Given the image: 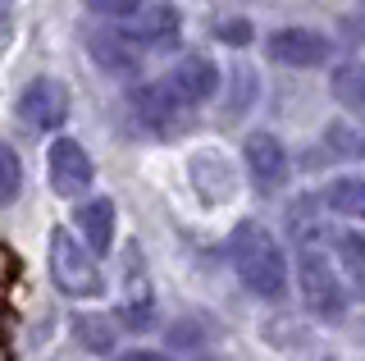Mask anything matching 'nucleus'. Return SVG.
<instances>
[{"label": "nucleus", "instance_id": "8", "mask_svg": "<svg viewBox=\"0 0 365 361\" xmlns=\"http://www.w3.org/2000/svg\"><path fill=\"white\" fill-rule=\"evenodd\" d=\"M269 55L288 69H315L334 55V46H329V37H319L311 28H279L269 37Z\"/></svg>", "mask_w": 365, "mask_h": 361}, {"label": "nucleus", "instance_id": "7", "mask_svg": "<svg viewBox=\"0 0 365 361\" xmlns=\"http://www.w3.org/2000/svg\"><path fill=\"white\" fill-rule=\"evenodd\" d=\"M160 83L169 87V96L178 101V110H192V106H201V101L215 96V87H220V69H215L210 60H201V55H187V60H178Z\"/></svg>", "mask_w": 365, "mask_h": 361}, {"label": "nucleus", "instance_id": "1", "mask_svg": "<svg viewBox=\"0 0 365 361\" xmlns=\"http://www.w3.org/2000/svg\"><path fill=\"white\" fill-rule=\"evenodd\" d=\"M228 261H233L237 279H242L247 293H256V298H283L288 293V256H283V247L274 243V233L265 224H237L233 238H228Z\"/></svg>", "mask_w": 365, "mask_h": 361}, {"label": "nucleus", "instance_id": "11", "mask_svg": "<svg viewBox=\"0 0 365 361\" xmlns=\"http://www.w3.org/2000/svg\"><path fill=\"white\" fill-rule=\"evenodd\" d=\"M128 106H133L137 123H146V128H165L169 119H178V115H182L178 101L169 96V87H165V83H137L133 92H128Z\"/></svg>", "mask_w": 365, "mask_h": 361}, {"label": "nucleus", "instance_id": "3", "mask_svg": "<svg viewBox=\"0 0 365 361\" xmlns=\"http://www.w3.org/2000/svg\"><path fill=\"white\" fill-rule=\"evenodd\" d=\"M297 284H302L311 315H319V320H338L347 311V293H342L338 270L329 265V256L315 243H302V252H297Z\"/></svg>", "mask_w": 365, "mask_h": 361}, {"label": "nucleus", "instance_id": "19", "mask_svg": "<svg viewBox=\"0 0 365 361\" xmlns=\"http://www.w3.org/2000/svg\"><path fill=\"white\" fill-rule=\"evenodd\" d=\"M119 361H169L165 352H151V347H133V352H123Z\"/></svg>", "mask_w": 365, "mask_h": 361}, {"label": "nucleus", "instance_id": "6", "mask_svg": "<svg viewBox=\"0 0 365 361\" xmlns=\"http://www.w3.org/2000/svg\"><path fill=\"white\" fill-rule=\"evenodd\" d=\"M46 169H51V188L60 197H83L91 188V156L83 151V142H73V138H55L51 142Z\"/></svg>", "mask_w": 365, "mask_h": 361}, {"label": "nucleus", "instance_id": "4", "mask_svg": "<svg viewBox=\"0 0 365 361\" xmlns=\"http://www.w3.org/2000/svg\"><path fill=\"white\" fill-rule=\"evenodd\" d=\"M19 119L28 123V128L55 133L68 119V92H64V83H55V78H32V83L23 87V96H19Z\"/></svg>", "mask_w": 365, "mask_h": 361}, {"label": "nucleus", "instance_id": "2", "mask_svg": "<svg viewBox=\"0 0 365 361\" xmlns=\"http://www.w3.org/2000/svg\"><path fill=\"white\" fill-rule=\"evenodd\" d=\"M51 279L68 298H101L106 293V275L91 261V247L78 243L68 229L51 233Z\"/></svg>", "mask_w": 365, "mask_h": 361}, {"label": "nucleus", "instance_id": "17", "mask_svg": "<svg viewBox=\"0 0 365 361\" xmlns=\"http://www.w3.org/2000/svg\"><path fill=\"white\" fill-rule=\"evenodd\" d=\"M19 183H23V174H19V156H14V146H5V151H0V197L14 201V197H19Z\"/></svg>", "mask_w": 365, "mask_h": 361}, {"label": "nucleus", "instance_id": "14", "mask_svg": "<svg viewBox=\"0 0 365 361\" xmlns=\"http://www.w3.org/2000/svg\"><path fill=\"white\" fill-rule=\"evenodd\" d=\"M334 247H338V261L347 270V279L365 293V233L361 229H342Z\"/></svg>", "mask_w": 365, "mask_h": 361}, {"label": "nucleus", "instance_id": "9", "mask_svg": "<svg viewBox=\"0 0 365 361\" xmlns=\"http://www.w3.org/2000/svg\"><path fill=\"white\" fill-rule=\"evenodd\" d=\"M87 51L114 78H137V69H142V55H137L142 46H137L128 32H87Z\"/></svg>", "mask_w": 365, "mask_h": 361}, {"label": "nucleus", "instance_id": "13", "mask_svg": "<svg viewBox=\"0 0 365 361\" xmlns=\"http://www.w3.org/2000/svg\"><path fill=\"white\" fill-rule=\"evenodd\" d=\"M324 201H329V210H338L342 220L365 224V178H334Z\"/></svg>", "mask_w": 365, "mask_h": 361}, {"label": "nucleus", "instance_id": "12", "mask_svg": "<svg viewBox=\"0 0 365 361\" xmlns=\"http://www.w3.org/2000/svg\"><path fill=\"white\" fill-rule=\"evenodd\" d=\"M78 233H83V243L91 252L106 256L114 247V201L110 197H91L78 206Z\"/></svg>", "mask_w": 365, "mask_h": 361}, {"label": "nucleus", "instance_id": "10", "mask_svg": "<svg viewBox=\"0 0 365 361\" xmlns=\"http://www.w3.org/2000/svg\"><path fill=\"white\" fill-rule=\"evenodd\" d=\"M123 32H128L137 46H169L178 37V14L169 5H142Z\"/></svg>", "mask_w": 365, "mask_h": 361}, {"label": "nucleus", "instance_id": "16", "mask_svg": "<svg viewBox=\"0 0 365 361\" xmlns=\"http://www.w3.org/2000/svg\"><path fill=\"white\" fill-rule=\"evenodd\" d=\"M78 334H83V343L91 352H110L114 347V330L101 320V315H78Z\"/></svg>", "mask_w": 365, "mask_h": 361}, {"label": "nucleus", "instance_id": "15", "mask_svg": "<svg viewBox=\"0 0 365 361\" xmlns=\"http://www.w3.org/2000/svg\"><path fill=\"white\" fill-rule=\"evenodd\" d=\"M334 96L342 101L347 110H365V64L361 60H351V64H342V69L334 73Z\"/></svg>", "mask_w": 365, "mask_h": 361}, {"label": "nucleus", "instance_id": "5", "mask_svg": "<svg viewBox=\"0 0 365 361\" xmlns=\"http://www.w3.org/2000/svg\"><path fill=\"white\" fill-rule=\"evenodd\" d=\"M242 161H247V174L260 193H279V188L288 183L292 165H288V151H283V142L274 138V133H251L242 142Z\"/></svg>", "mask_w": 365, "mask_h": 361}, {"label": "nucleus", "instance_id": "18", "mask_svg": "<svg viewBox=\"0 0 365 361\" xmlns=\"http://www.w3.org/2000/svg\"><path fill=\"white\" fill-rule=\"evenodd\" d=\"M87 9H96L106 19H133L142 9V0H87Z\"/></svg>", "mask_w": 365, "mask_h": 361}]
</instances>
